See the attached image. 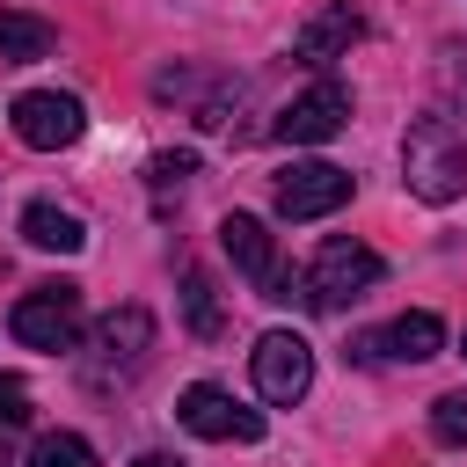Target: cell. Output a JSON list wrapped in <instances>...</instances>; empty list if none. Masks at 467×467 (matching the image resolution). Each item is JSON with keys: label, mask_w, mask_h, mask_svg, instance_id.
<instances>
[{"label": "cell", "mask_w": 467, "mask_h": 467, "mask_svg": "<svg viewBox=\"0 0 467 467\" xmlns=\"http://www.w3.org/2000/svg\"><path fill=\"white\" fill-rule=\"evenodd\" d=\"M401 175L423 204H452L467 190V146H460V124L452 117H416L409 139H401Z\"/></svg>", "instance_id": "cell-1"}, {"label": "cell", "mask_w": 467, "mask_h": 467, "mask_svg": "<svg viewBox=\"0 0 467 467\" xmlns=\"http://www.w3.org/2000/svg\"><path fill=\"white\" fill-rule=\"evenodd\" d=\"M379 285V255L365 248V241H321L314 248V263L299 270V299L306 306H321V314H336V306H350V299H365Z\"/></svg>", "instance_id": "cell-2"}, {"label": "cell", "mask_w": 467, "mask_h": 467, "mask_svg": "<svg viewBox=\"0 0 467 467\" xmlns=\"http://www.w3.org/2000/svg\"><path fill=\"white\" fill-rule=\"evenodd\" d=\"M7 328L29 350H73L80 343V285H36V292H22L15 314H7Z\"/></svg>", "instance_id": "cell-3"}, {"label": "cell", "mask_w": 467, "mask_h": 467, "mask_svg": "<svg viewBox=\"0 0 467 467\" xmlns=\"http://www.w3.org/2000/svg\"><path fill=\"white\" fill-rule=\"evenodd\" d=\"M248 372H255V394H263L270 409H292V401L314 387V350H306V336H292V328H270V336H255V350H248Z\"/></svg>", "instance_id": "cell-4"}, {"label": "cell", "mask_w": 467, "mask_h": 467, "mask_svg": "<svg viewBox=\"0 0 467 467\" xmlns=\"http://www.w3.org/2000/svg\"><path fill=\"white\" fill-rule=\"evenodd\" d=\"M219 248L234 255V270H241L263 299H299V277H285V270H277V241H270V226H263V219L226 212V219H219Z\"/></svg>", "instance_id": "cell-5"}, {"label": "cell", "mask_w": 467, "mask_h": 467, "mask_svg": "<svg viewBox=\"0 0 467 467\" xmlns=\"http://www.w3.org/2000/svg\"><path fill=\"white\" fill-rule=\"evenodd\" d=\"M7 124H15V139H22V146L58 153V146H73V139L88 131V109H80L73 95H58V88H29V95H15V102H7Z\"/></svg>", "instance_id": "cell-6"}, {"label": "cell", "mask_w": 467, "mask_h": 467, "mask_svg": "<svg viewBox=\"0 0 467 467\" xmlns=\"http://www.w3.org/2000/svg\"><path fill=\"white\" fill-rule=\"evenodd\" d=\"M175 416H182V431H197V438H212V445H255V438H263V409H241V401H234L226 387H212V379L182 387Z\"/></svg>", "instance_id": "cell-7"}, {"label": "cell", "mask_w": 467, "mask_h": 467, "mask_svg": "<svg viewBox=\"0 0 467 467\" xmlns=\"http://www.w3.org/2000/svg\"><path fill=\"white\" fill-rule=\"evenodd\" d=\"M336 204H350V168H336V161H292L277 175V219H328Z\"/></svg>", "instance_id": "cell-8"}, {"label": "cell", "mask_w": 467, "mask_h": 467, "mask_svg": "<svg viewBox=\"0 0 467 467\" xmlns=\"http://www.w3.org/2000/svg\"><path fill=\"white\" fill-rule=\"evenodd\" d=\"M350 124V88L343 80H314L306 95H292L285 109H277V139H292V146H321V139H336Z\"/></svg>", "instance_id": "cell-9"}, {"label": "cell", "mask_w": 467, "mask_h": 467, "mask_svg": "<svg viewBox=\"0 0 467 467\" xmlns=\"http://www.w3.org/2000/svg\"><path fill=\"white\" fill-rule=\"evenodd\" d=\"M358 36H365V22H358V7H321V15H306V22H299V36H292V51L321 66V58H343V51L358 44Z\"/></svg>", "instance_id": "cell-10"}, {"label": "cell", "mask_w": 467, "mask_h": 467, "mask_svg": "<svg viewBox=\"0 0 467 467\" xmlns=\"http://www.w3.org/2000/svg\"><path fill=\"white\" fill-rule=\"evenodd\" d=\"M372 343H379V358H401V365H423V358H438V350H445V321L416 306V314H401V321H387V328H379Z\"/></svg>", "instance_id": "cell-11"}, {"label": "cell", "mask_w": 467, "mask_h": 467, "mask_svg": "<svg viewBox=\"0 0 467 467\" xmlns=\"http://www.w3.org/2000/svg\"><path fill=\"white\" fill-rule=\"evenodd\" d=\"M95 343H102V365H124V372H131V365L153 350V314H146V306H117V314L95 328Z\"/></svg>", "instance_id": "cell-12"}, {"label": "cell", "mask_w": 467, "mask_h": 467, "mask_svg": "<svg viewBox=\"0 0 467 467\" xmlns=\"http://www.w3.org/2000/svg\"><path fill=\"white\" fill-rule=\"evenodd\" d=\"M51 22L44 15H22V7H0V66H36L51 58Z\"/></svg>", "instance_id": "cell-13"}, {"label": "cell", "mask_w": 467, "mask_h": 467, "mask_svg": "<svg viewBox=\"0 0 467 467\" xmlns=\"http://www.w3.org/2000/svg\"><path fill=\"white\" fill-rule=\"evenodd\" d=\"M22 241H29V248H51V255H73L88 234H80L73 212H58V204H29V212H22Z\"/></svg>", "instance_id": "cell-14"}, {"label": "cell", "mask_w": 467, "mask_h": 467, "mask_svg": "<svg viewBox=\"0 0 467 467\" xmlns=\"http://www.w3.org/2000/svg\"><path fill=\"white\" fill-rule=\"evenodd\" d=\"M29 467H95V445L80 431H44L29 445Z\"/></svg>", "instance_id": "cell-15"}, {"label": "cell", "mask_w": 467, "mask_h": 467, "mask_svg": "<svg viewBox=\"0 0 467 467\" xmlns=\"http://www.w3.org/2000/svg\"><path fill=\"white\" fill-rule=\"evenodd\" d=\"M182 314H190L197 336H219V299H212V277H204V270L182 277Z\"/></svg>", "instance_id": "cell-16"}, {"label": "cell", "mask_w": 467, "mask_h": 467, "mask_svg": "<svg viewBox=\"0 0 467 467\" xmlns=\"http://www.w3.org/2000/svg\"><path fill=\"white\" fill-rule=\"evenodd\" d=\"M431 438L438 445H467V387H452V394L431 401Z\"/></svg>", "instance_id": "cell-17"}, {"label": "cell", "mask_w": 467, "mask_h": 467, "mask_svg": "<svg viewBox=\"0 0 467 467\" xmlns=\"http://www.w3.org/2000/svg\"><path fill=\"white\" fill-rule=\"evenodd\" d=\"M22 423H29V387L0 379V431H22Z\"/></svg>", "instance_id": "cell-18"}, {"label": "cell", "mask_w": 467, "mask_h": 467, "mask_svg": "<svg viewBox=\"0 0 467 467\" xmlns=\"http://www.w3.org/2000/svg\"><path fill=\"white\" fill-rule=\"evenodd\" d=\"M146 175H153V182L168 190V182H182V175H197V153H153V168H146Z\"/></svg>", "instance_id": "cell-19"}, {"label": "cell", "mask_w": 467, "mask_h": 467, "mask_svg": "<svg viewBox=\"0 0 467 467\" xmlns=\"http://www.w3.org/2000/svg\"><path fill=\"white\" fill-rule=\"evenodd\" d=\"M131 467H175V460H168V452H139Z\"/></svg>", "instance_id": "cell-20"}, {"label": "cell", "mask_w": 467, "mask_h": 467, "mask_svg": "<svg viewBox=\"0 0 467 467\" xmlns=\"http://www.w3.org/2000/svg\"><path fill=\"white\" fill-rule=\"evenodd\" d=\"M0 467H15V460H7V438H0Z\"/></svg>", "instance_id": "cell-21"}]
</instances>
